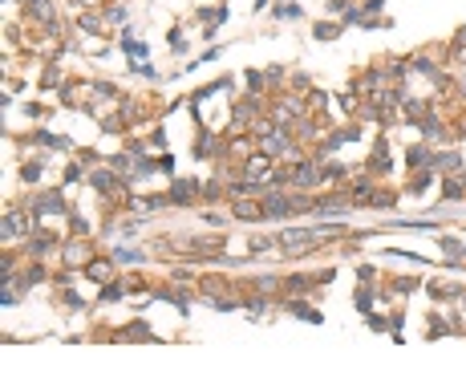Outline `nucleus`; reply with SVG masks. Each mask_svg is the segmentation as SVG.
<instances>
[{
  "mask_svg": "<svg viewBox=\"0 0 466 365\" xmlns=\"http://www.w3.org/2000/svg\"><path fill=\"white\" fill-rule=\"evenodd\" d=\"M65 260H69V264H85V260H89V252H85V248H69V252H65Z\"/></svg>",
  "mask_w": 466,
  "mask_h": 365,
  "instance_id": "f257e3e1",
  "label": "nucleus"
},
{
  "mask_svg": "<svg viewBox=\"0 0 466 365\" xmlns=\"http://www.w3.org/2000/svg\"><path fill=\"white\" fill-rule=\"evenodd\" d=\"M5 235H21V215H9V219H5Z\"/></svg>",
  "mask_w": 466,
  "mask_h": 365,
  "instance_id": "f03ea898",
  "label": "nucleus"
}]
</instances>
